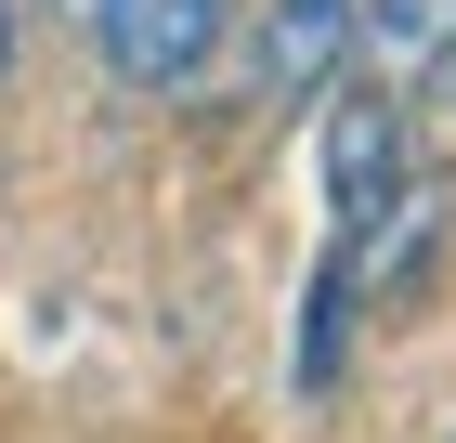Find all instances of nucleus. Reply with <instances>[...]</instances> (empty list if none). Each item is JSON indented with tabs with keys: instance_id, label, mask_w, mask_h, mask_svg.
Here are the masks:
<instances>
[{
	"instance_id": "20e7f679",
	"label": "nucleus",
	"mask_w": 456,
	"mask_h": 443,
	"mask_svg": "<svg viewBox=\"0 0 456 443\" xmlns=\"http://www.w3.org/2000/svg\"><path fill=\"white\" fill-rule=\"evenodd\" d=\"M352 53H379V66H444L456 53V0H352Z\"/></svg>"
},
{
	"instance_id": "f03ea898",
	"label": "nucleus",
	"mask_w": 456,
	"mask_h": 443,
	"mask_svg": "<svg viewBox=\"0 0 456 443\" xmlns=\"http://www.w3.org/2000/svg\"><path fill=\"white\" fill-rule=\"evenodd\" d=\"M391 196H404V104H391L379 78H352V92L326 104V209H339V248L365 235Z\"/></svg>"
},
{
	"instance_id": "0eeeda50",
	"label": "nucleus",
	"mask_w": 456,
	"mask_h": 443,
	"mask_svg": "<svg viewBox=\"0 0 456 443\" xmlns=\"http://www.w3.org/2000/svg\"><path fill=\"white\" fill-rule=\"evenodd\" d=\"M53 13H78V27H92V0H53Z\"/></svg>"
},
{
	"instance_id": "f257e3e1",
	"label": "nucleus",
	"mask_w": 456,
	"mask_h": 443,
	"mask_svg": "<svg viewBox=\"0 0 456 443\" xmlns=\"http://www.w3.org/2000/svg\"><path fill=\"white\" fill-rule=\"evenodd\" d=\"M235 27V0H92V39H105L118 92H196Z\"/></svg>"
},
{
	"instance_id": "39448f33",
	"label": "nucleus",
	"mask_w": 456,
	"mask_h": 443,
	"mask_svg": "<svg viewBox=\"0 0 456 443\" xmlns=\"http://www.w3.org/2000/svg\"><path fill=\"white\" fill-rule=\"evenodd\" d=\"M339 313H352V248L314 274V340H300V391H326V378H339Z\"/></svg>"
},
{
	"instance_id": "423d86ee",
	"label": "nucleus",
	"mask_w": 456,
	"mask_h": 443,
	"mask_svg": "<svg viewBox=\"0 0 456 443\" xmlns=\"http://www.w3.org/2000/svg\"><path fill=\"white\" fill-rule=\"evenodd\" d=\"M0 66H13V0H0Z\"/></svg>"
},
{
	"instance_id": "6e6552de",
	"label": "nucleus",
	"mask_w": 456,
	"mask_h": 443,
	"mask_svg": "<svg viewBox=\"0 0 456 443\" xmlns=\"http://www.w3.org/2000/svg\"><path fill=\"white\" fill-rule=\"evenodd\" d=\"M444 443H456V431H444Z\"/></svg>"
},
{
	"instance_id": "7ed1b4c3",
	"label": "nucleus",
	"mask_w": 456,
	"mask_h": 443,
	"mask_svg": "<svg viewBox=\"0 0 456 443\" xmlns=\"http://www.w3.org/2000/svg\"><path fill=\"white\" fill-rule=\"evenodd\" d=\"M261 92L274 104H314L326 78L352 66V0H261Z\"/></svg>"
}]
</instances>
